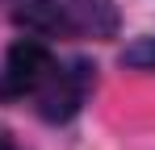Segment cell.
Segmentation results:
<instances>
[{
    "label": "cell",
    "mask_w": 155,
    "mask_h": 150,
    "mask_svg": "<svg viewBox=\"0 0 155 150\" xmlns=\"http://www.w3.org/2000/svg\"><path fill=\"white\" fill-rule=\"evenodd\" d=\"M51 67H54V58L42 42H34V38L13 42L4 54V67H0V96H8V100L34 96L42 88V79L51 75Z\"/></svg>",
    "instance_id": "cell-1"
},
{
    "label": "cell",
    "mask_w": 155,
    "mask_h": 150,
    "mask_svg": "<svg viewBox=\"0 0 155 150\" xmlns=\"http://www.w3.org/2000/svg\"><path fill=\"white\" fill-rule=\"evenodd\" d=\"M84 88H88L84 67H59L54 63L51 75L42 79V88L34 92V104H38V113L46 121H67L80 108V100H84Z\"/></svg>",
    "instance_id": "cell-2"
},
{
    "label": "cell",
    "mask_w": 155,
    "mask_h": 150,
    "mask_svg": "<svg viewBox=\"0 0 155 150\" xmlns=\"http://www.w3.org/2000/svg\"><path fill=\"white\" fill-rule=\"evenodd\" d=\"M130 67H138V71H155V38H143V42H134V46L122 54Z\"/></svg>",
    "instance_id": "cell-3"
},
{
    "label": "cell",
    "mask_w": 155,
    "mask_h": 150,
    "mask_svg": "<svg viewBox=\"0 0 155 150\" xmlns=\"http://www.w3.org/2000/svg\"><path fill=\"white\" fill-rule=\"evenodd\" d=\"M0 150H8V146H4V142H0Z\"/></svg>",
    "instance_id": "cell-4"
}]
</instances>
